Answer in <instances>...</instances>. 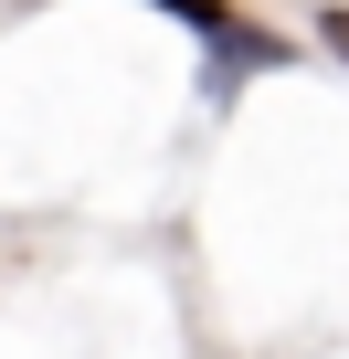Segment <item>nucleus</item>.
<instances>
[{
  "instance_id": "f03ea898",
  "label": "nucleus",
  "mask_w": 349,
  "mask_h": 359,
  "mask_svg": "<svg viewBox=\"0 0 349 359\" xmlns=\"http://www.w3.org/2000/svg\"><path fill=\"white\" fill-rule=\"evenodd\" d=\"M317 32H328V53L349 64V0H338V11H317Z\"/></svg>"
},
{
  "instance_id": "f257e3e1",
  "label": "nucleus",
  "mask_w": 349,
  "mask_h": 359,
  "mask_svg": "<svg viewBox=\"0 0 349 359\" xmlns=\"http://www.w3.org/2000/svg\"><path fill=\"white\" fill-rule=\"evenodd\" d=\"M159 11H180V22L202 32V53H212V85H202V95H212V106H233V85H244V74L286 64V43H275V32H254L233 0H159Z\"/></svg>"
}]
</instances>
